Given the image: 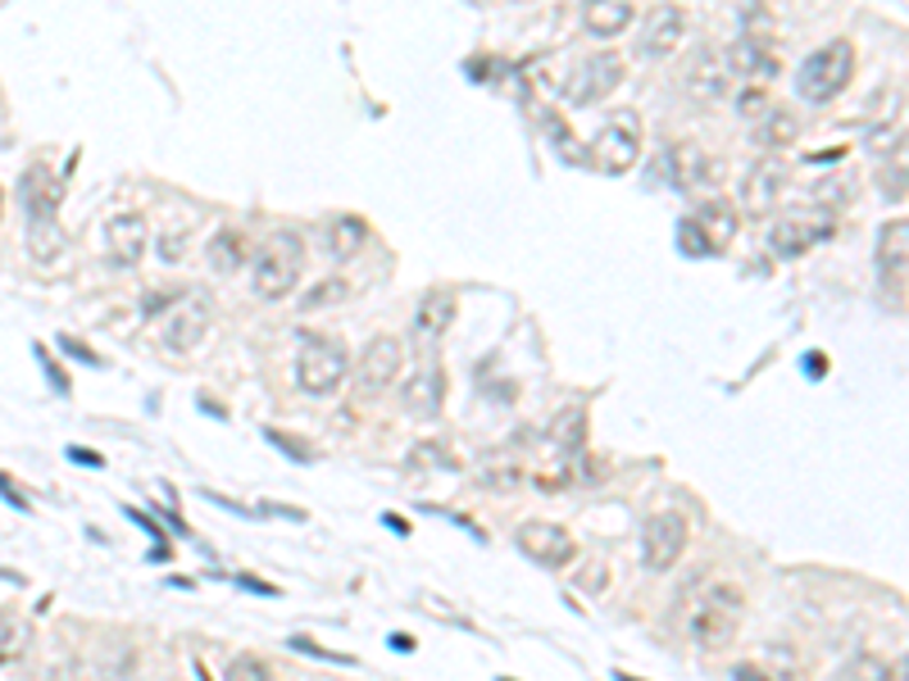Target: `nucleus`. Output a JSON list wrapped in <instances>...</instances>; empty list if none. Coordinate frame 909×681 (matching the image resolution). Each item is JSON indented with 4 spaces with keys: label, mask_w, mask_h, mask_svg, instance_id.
<instances>
[{
    "label": "nucleus",
    "mask_w": 909,
    "mask_h": 681,
    "mask_svg": "<svg viewBox=\"0 0 909 681\" xmlns=\"http://www.w3.org/2000/svg\"><path fill=\"white\" fill-rule=\"evenodd\" d=\"M60 182L55 173L46 169V164H32L23 173V210H28V223H55L60 214Z\"/></svg>",
    "instance_id": "nucleus-20"
},
{
    "label": "nucleus",
    "mask_w": 909,
    "mask_h": 681,
    "mask_svg": "<svg viewBox=\"0 0 909 681\" xmlns=\"http://www.w3.org/2000/svg\"><path fill=\"white\" fill-rule=\"evenodd\" d=\"M514 546L528 559L546 563V568H564V563L578 559V541H573V531L564 522H551V518H528L514 531Z\"/></svg>",
    "instance_id": "nucleus-10"
},
{
    "label": "nucleus",
    "mask_w": 909,
    "mask_h": 681,
    "mask_svg": "<svg viewBox=\"0 0 909 681\" xmlns=\"http://www.w3.org/2000/svg\"><path fill=\"white\" fill-rule=\"evenodd\" d=\"M887 681H909V672H905V663H896V668H891V677H887Z\"/></svg>",
    "instance_id": "nucleus-49"
},
{
    "label": "nucleus",
    "mask_w": 909,
    "mask_h": 681,
    "mask_svg": "<svg viewBox=\"0 0 909 681\" xmlns=\"http://www.w3.org/2000/svg\"><path fill=\"white\" fill-rule=\"evenodd\" d=\"M882 186H887L891 201H905V164H900V160H896V173H891V169L882 173Z\"/></svg>",
    "instance_id": "nucleus-39"
},
{
    "label": "nucleus",
    "mask_w": 909,
    "mask_h": 681,
    "mask_svg": "<svg viewBox=\"0 0 909 681\" xmlns=\"http://www.w3.org/2000/svg\"><path fill=\"white\" fill-rule=\"evenodd\" d=\"M624 55L618 51H596V55H587L578 69L568 73V87H564V95H568V105H600L605 95H614L618 87H624Z\"/></svg>",
    "instance_id": "nucleus-9"
},
{
    "label": "nucleus",
    "mask_w": 909,
    "mask_h": 681,
    "mask_svg": "<svg viewBox=\"0 0 909 681\" xmlns=\"http://www.w3.org/2000/svg\"><path fill=\"white\" fill-rule=\"evenodd\" d=\"M32 646V627L19 609H0V668H10L28 654Z\"/></svg>",
    "instance_id": "nucleus-27"
},
{
    "label": "nucleus",
    "mask_w": 909,
    "mask_h": 681,
    "mask_svg": "<svg viewBox=\"0 0 909 681\" xmlns=\"http://www.w3.org/2000/svg\"><path fill=\"white\" fill-rule=\"evenodd\" d=\"M691 223H696V232L705 236L709 255H719V251H728L733 241H737L741 214H737V205H728L724 196H705V205L691 214Z\"/></svg>",
    "instance_id": "nucleus-19"
},
{
    "label": "nucleus",
    "mask_w": 909,
    "mask_h": 681,
    "mask_svg": "<svg viewBox=\"0 0 909 681\" xmlns=\"http://www.w3.org/2000/svg\"><path fill=\"white\" fill-rule=\"evenodd\" d=\"M841 155H846V151H841V145H837V151H815V155H809V160H805V164H815V169H819V164H824V169H828V164H837V160H841Z\"/></svg>",
    "instance_id": "nucleus-42"
},
{
    "label": "nucleus",
    "mask_w": 909,
    "mask_h": 681,
    "mask_svg": "<svg viewBox=\"0 0 909 681\" xmlns=\"http://www.w3.org/2000/svg\"><path fill=\"white\" fill-rule=\"evenodd\" d=\"M382 522H387V527H392V531H401V537H405V531H410V522H405V518H401V514H387V518H382Z\"/></svg>",
    "instance_id": "nucleus-48"
},
{
    "label": "nucleus",
    "mask_w": 909,
    "mask_h": 681,
    "mask_svg": "<svg viewBox=\"0 0 909 681\" xmlns=\"http://www.w3.org/2000/svg\"><path fill=\"white\" fill-rule=\"evenodd\" d=\"M292 650H305V654H319V659H332V663H351L346 654H337V650H323V646H314V641H305V637H292Z\"/></svg>",
    "instance_id": "nucleus-40"
},
{
    "label": "nucleus",
    "mask_w": 909,
    "mask_h": 681,
    "mask_svg": "<svg viewBox=\"0 0 909 681\" xmlns=\"http://www.w3.org/2000/svg\"><path fill=\"white\" fill-rule=\"evenodd\" d=\"M787 177H791V169H787L782 155H764V160H755L750 173H746V182H741V210H746L750 218L774 214L778 201H782V191H787Z\"/></svg>",
    "instance_id": "nucleus-13"
},
{
    "label": "nucleus",
    "mask_w": 909,
    "mask_h": 681,
    "mask_svg": "<svg viewBox=\"0 0 909 681\" xmlns=\"http://www.w3.org/2000/svg\"><path fill=\"white\" fill-rule=\"evenodd\" d=\"M587 160L600 169V173H628L637 160H642V119L633 110H618L600 132L596 141L587 145Z\"/></svg>",
    "instance_id": "nucleus-6"
},
{
    "label": "nucleus",
    "mask_w": 909,
    "mask_h": 681,
    "mask_svg": "<svg viewBox=\"0 0 909 681\" xmlns=\"http://www.w3.org/2000/svg\"><path fill=\"white\" fill-rule=\"evenodd\" d=\"M178 296H182V291H151V296H147V305H141V309H147V314L155 318V314H164V309H169V305H173Z\"/></svg>",
    "instance_id": "nucleus-38"
},
{
    "label": "nucleus",
    "mask_w": 909,
    "mask_h": 681,
    "mask_svg": "<svg viewBox=\"0 0 909 681\" xmlns=\"http://www.w3.org/2000/svg\"><path fill=\"white\" fill-rule=\"evenodd\" d=\"M301 268H305V241L296 232H273L264 246L251 255V286L255 296L264 301H286L301 282Z\"/></svg>",
    "instance_id": "nucleus-1"
},
{
    "label": "nucleus",
    "mask_w": 909,
    "mask_h": 681,
    "mask_svg": "<svg viewBox=\"0 0 909 681\" xmlns=\"http://www.w3.org/2000/svg\"><path fill=\"white\" fill-rule=\"evenodd\" d=\"M887 677H891V663L878 654H855L837 672V681H887Z\"/></svg>",
    "instance_id": "nucleus-31"
},
{
    "label": "nucleus",
    "mask_w": 909,
    "mask_h": 681,
    "mask_svg": "<svg viewBox=\"0 0 909 681\" xmlns=\"http://www.w3.org/2000/svg\"><path fill=\"white\" fill-rule=\"evenodd\" d=\"M477 486L483 491H492V496H514V491H523L528 486V468H523L518 459H492V464H483V472H477Z\"/></svg>",
    "instance_id": "nucleus-28"
},
{
    "label": "nucleus",
    "mask_w": 909,
    "mask_h": 681,
    "mask_svg": "<svg viewBox=\"0 0 909 681\" xmlns=\"http://www.w3.org/2000/svg\"><path fill=\"white\" fill-rule=\"evenodd\" d=\"M905 232H909L905 218H896V223L882 227V241H878V264H882L887 273H896V277L905 273V241H909Z\"/></svg>",
    "instance_id": "nucleus-30"
},
{
    "label": "nucleus",
    "mask_w": 909,
    "mask_h": 681,
    "mask_svg": "<svg viewBox=\"0 0 909 681\" xmlns=\"http://www.w3.org/2000/svg\"><path fill=\"white\" fill-rule=\"evenodd\" d=\"M455 291H446V286H437V291H427V296L418 301V309H414V336L418 340H442L446 332H451V323H455Z\"/></svg>",
    "instance_id": "nucleus-21"
},
{
    "label": "nucleus",
    "mask_w": 909,
    "mask_h": 681,
    "mask_svg": "<svg viewBox=\"0 0 909 681\" xmlns=\"http://www.w3.org/2000/svg\"><path fill=\"white\" fill-rule=\"evenodd\" d=\"M236 581H242V587H251V591H260V596H277V587H264L260 577H236Z\"/></svg>",
    "instance_id": "nucleus-45"
},
{
    "label": "nucleus",
    "mask_w": 909,
    "mask_h": 681,
    "mask_svg": "<svg viewBox=\"0 0 909 681\" xmlns=\"http://www.w3.org/2000/svg\"><path fill=\"white\" fill-rule=\"evenodd\" d=\"M401 405L410 418H437L446 405V368L437 359H427L423 368H414V377L401 386Z\"/></svg>",
    "instance_id": "nucleus-16"
},
{
    "label": "nucleus",
    "mask_w": 909,
    "mask_h": 681,
    "mask_svg": "<svg viewBox=\"0 0 909 681\" xmlns=\"http://www.w3.org/2000/svg\"><path fill=\"white\" fill-rule=\"evenodd\" d=\"M733 677H737V681H769V677H764L759 668H750V663H741V668H737Z\"/></svg>",
    "instance_id": "nucleus-46"
},
{
    "label": "nucleus",
    "mask_w": 909,
    "mask_h": 681,
    "mask_svg": "<svg viewBox=\"0 0 909 681\" xmlns=\"http://www.w3.org/2000/svg\"><path fill=\"white\" fill-rule=\"evenodd\" d=\"M687 37V10L683 6H655L642 23V55L646 60H664L674 55Z\"/></svg>",
    "instance_id": "nucleus-17"
},
{
    "label": "nucleus",
    "mask_w": 909,
    "mask_h": 681,
    "mask_svg": "<svg viewBox=\"0 0 909 681\" xmlns=\"http://www.w3.org/2000/svg\"><path fill=\"white\" fill-rule=\"evenodd\" d=\"M724 55H728L733 78H746L750 87H764V82L778 78V51H774V41L759 37V32H746L737 45H728Z\"/></svg>",
    "instance_id": "nucleus-15"
},
{
    "label": "nucleus",
    "mask_w": 909,
    "mask_h": 681,
    "mask_svg": "<svg viewBox=\"0 0 909 681\" xmlns=\"http://www.w3.org/2000/svg\"><path fill=\"white\" fill-rule=\"evenodd\" d=\"M405 368V346L396 336H373L360 364H355V386H360V396H382V392H392L396 377Z\"/></svg>",
    "instance_id": "nucleus-12"
},
{
    "label": "nucleus",
    "mask_w": 909,
    "mask_h": 681,
    "mask_svg": "<svg viewBox=\"0 0 909 681\" xmlns=\"http://www.w3.org/2000/svg\"><path fill=\"white\" fill-rule=\"evenodd\" d=\"M741 591L737 587H714L705 604L691 613V641L700 650H728L737 641V622H741Z\"/></svg>",
    "instance_id": "nucleus-5"
},
{
    "label": "nucleus",
    "mask_w": 909,
    "mask_h": 681,
    "mask_svg": "<svg viewBox=\"0 0 909 681\" xmlns=\"http://www.w3.org/2000/svg\"><path fill=\"white\" fill-rule=\"evenodd\" d=\"M346 373H351V355L337 336H305V346L296 355V386L305 396L314 400L337 396Z\"/></svg>",
    "instance_id": "nucleus-3"
},
{
    "label": "nucleus",
    "mask_w": 909,
    "mask_h": 681,
    "mask_svg": "<svg viewBox=\"0 0 909 681\" xmlns=\"http://www.w3.org/2000/svg\"><path fill=\"white\" fill-rule=\"evenodd\" d=\"M832 232H837V223L824 210H787L769 232V251L778 260H800L815 246H824V241H832Z\"/></svg>",
    "instance_id": "nucleus-7"
},
{
    "label": "nucleus",
    "mask_w": 909,
    "mask_h": 681,
    "mask_svg": "<svg viewBox=\"0 0 909 681\" xmlns=\"http://www.w3.org/2000/svg\"><path fill=\"white\" fill-rule=\"evenodd\" d=\"M60 346L73 355V359H82V364H101V355H95V350H87L82 346V340H73V336H60Z\"/></svg>",
    "instance_id": "nucleus-41"
},
{
    "label": "nucleus",
    "mask_w": 909,
    "mask_h": 681,
    "mask_svg": "<svg viewBox=\"0 0 909 681\" xmlns=\"http://www.w3.org/2000/svg\"><path fill=\"white\" fill-rule=\"evenodd\" d=\"M346 296H351V282L346 277H323V282H314L305 296H301V314H319V309H332V305H346Z\"/></svg>",
    "instance_id": "nucleus-29"
},
{
    "label": "nucleus",
    "mask_w": 909,
    "mask_h": 681,
    "mask_svg": "<svg viewBox=\"0 0 909 681\" xmlns=\"http://www.w3.org/2000/svg\"><path fill=\"white\" fill-rule=\"evenodd\" d=\"M664 160H668V177H674V186L687 191V196H700V201L714 196V191L724 186V177H728V164L719 155H709L705 145H696V141L668 145Z\"/></svg>",
    "instance_id": "nucleus-4"
},
{
    "label": "nucleus",
    "mask_w": 909,
    "mask_h": 681,
    "mask_svg": "<svg viewBox=\"0 0 909 681\" xmlns=\"http://www.w3.org/2000/svg\"><path fill=\"white\" fill-rule=\"evenodd\" d=\"M205 260H210L214 273H236V268H246V260H251V241H246V232H242V227H219V232L210 236V246H205Z\"/></svg>",
    "instance_id": "nucleus-25"
},
{
    "label": "nucleus",
    "mask_w": 909,
    "mask_h": 681,
    "mask_svg": "<svg viewBox=\"0 0 909 681\" xmlns=\"http://www.w3.org/2000/svg\"><path fill=\"white\" fill-rule=\"evenodd\" d=\"M850 78H855V45L850 41H828L824 51H815L800 64L796 95L809 101V105H828L850 87Z\"/></svg>",
    "instance_id": "nucleus-2"
},
{
    "label": "nucleus",
    "mask_w": 909,
    "mask_h": 681,
    "mask_svg": "<svg viewBox=\"0 0 909 681\" xmlns=\"http://www.w3.org/2000/svg\"><path fill=\"white\" fill-rule=\"evenodd\" d=\"M605 587H609V563H605V559H587V563L578 568V591L600 596Z\"/></svg>",
    "instance_id": "nucleus-33"
},
{
    "label": "nucleus",
    "mask_w": 909,
    "mask_h": 681,
    "mask_svg": "<svg viewBox=\"0 0 909 681\" xmlns=\"http://www.w3.org/2000/svg\"><path fill=\"white\" fill-rule=\"evenodd\" d=\"M683 82H687V95H691V101H724V95L733 91L728 55L719 51V45H700V51L687 55Z\"/></svg>",
    "instance_id": "nucleus-14"
},
{
    "label": "nucleus",
    "mask_w": 909,
    "mask_h": 681,
    "mask_svg": "<svg viewBox=\"0 0 909 681\" xmlns=\"http://www.w3.org/2000/svg\"><path fill=\"white\" fill-rule=\"evenodd\" d=\"M637 19V6L633 0H583V28L592 37H618V32H628Z\"/></svg>",
    "instance_id": "nucleus-22"
},
{
    "label": "nucleus",
    "mask_w": 909,
    "mask_h": 681,
    "mask_svg": "<svg viewBox=\"0 0 909 681\" xmlns=\"http://www.w3.org/2000/svg\"><path fill=\"white\" fill-rule=\"evenodd\" d=\"M687 537H691V531H687V518H683V514H674V509L650 514L646 527H642V559H646V568H650V572H668V568L683 559Z\"/></svg>",
    "instance_id": "nucleus-11"
},
{
    "label": "nucleus",
    "mask_w": 909,
    "mask_h": 681,
    "mask_svg": "<svg viewBox=\"0 0 909 681\" xmlns=\"http://www.w3.org/2000/svg\"><path fill=\"white\" fill-rule=\"evenodd\" d=\"M147 246H151V227H147L141 214H119L110 223V232H105V260L114 268H137L141 255H147Z\"/></svg>",
    "instance_id": "nucleus-18"
},
{
    "label": "nucleus",
    "mask_w": 909,
    "mask_h": 681,
    "mask_svg": "<svg viewBox=\"0 0 909 681\" xmlns=\"http://www.w3.org/2000/svg\"><path fill=\"white\" fill-rule=\"evenodd\" d=\"M750 136H755V145L759 151H769V155H782L787 145H796V136H800V119L791 114V110H764L759 119H755V128H750Z\"/></svg>",
    "instance_id": "nucleus-24"
},
{
    "label": "nucleus",
    "mask_w": 909,
    "mask_h": 681,
    "mask_svg": "<svg viewBox=\"0 0 909 681\" xmlns=\"http://www.w3.org/2000/svg\"><path fill=\"white\" fill-rule=\"evenodd\" d=\"M546 436H551V450H555L559 459H578L583 446H587V409H583V405H564V409H555Z\"/></svg>",
    "instance_id": "nucleus-23"
},
{
    "label": "nucleus",
    "mask_w": 909,
    "mask_h": 681,
    "mask_svg": "<svg viewBox=\"0 0 909 681\" xmlns=\"http://www.w3.org/2000/svg\"><path fill=\"white\" fill-rule=\"evenodd\" d=\"M210 318H214V305L205 291H182V296L164 309V332L160 340L173 350V355H186V350H196L205 332H210Z\"/></svg>",
    "instance_id": "nucleus-8"
},
{
    "label": "nucleus",
    "mask_w": 909,
    "mask_h": 681,
    "mask_svg": "<svg viewBox=\"0 0 909 681\" xmlns=\"http://www.w3.org/2000/svg\"><path fill=\"white\" fill-rule=\"evenodd\" d=\"M0 496H6L10 505H19V509H28V500H23L19 491H14V486H10V477H6V472H0Z\"/></svg>",
    "instance_id": "nucleus-44"
},
{
    "label": "nucleus",
    "mask_w": 909,
    "mask_h": 681,
    "mask_svg": "<svg viewBox=\"0 0 909 681\" xmlns=\"http://www.w3.org/2000/svg\"><path fill=\"white\" fill-rule=\"evenodd\" d=\"M69 459H73V464H91V468H101V464H105L101 455H91V450H82V446H69Z\"/></svg>",
    "instance_id": "nucleus-43"
},
{
    "label": "nucleus",
    "mask_w": 909,
    "mask_h": 681,
    "mask_svg": "<svg viewBox=\"0 0 909 681\" xmlns=\"http://www.w3.org/2000/svg\"><path fill=\"white\" fill-rule=\"evenodd\" d=\"M410 464H414V468H418V464H442V468H451L455 459H446L437 441H427V446H414V455H410Z\"/></svg>",
    "instance_id": "nucleus-36"
},
{
    "label": "nucleus",
    "mask_w": 909,
    "mask_h": 681,
    "mask_svg": "<svg viewBox=\"0 0 909 681\" xmlns=\"http://www.w3.org/2000/svg\"><path fill=\"white\" fill-rule=\"evenodd\" d=\"M805 368L815 373V377H824V373H828V359H824V355H805Z\"/></svg>",
    "instance_id": "nucleus-47"
},
{
    "label": "nucleus",
    "mask_w": 909,
    "mask_h": 681,
    "mask_svg": "<svg viewBox=\"0 0 909 681\" xmlns=\"http://www.w3.org/2000/svg\"><path fill=\"white\" fill-rule=\"evenodd\" d=\"M269 441L286 446V455H292V459H310V446H305V441H296V436H286V431H273V427H269Z\"/></svg>",
    "instance_id": "nucleus-37"
},
{
    "label": "nucleus",
    "mask_w": 909,
    "mask_h": 681,
    "mask_svg": "<svg viewBox=\"0 0 909 681\" xmlns=\"http://www.w3.org/2000/svg\"><path fill=\"white\" fill-rule=\"evenodd\" d=\"M678 246H683L687 255H709V246H705V236L696 232V223H691V218H683V223H678Z\"/></svg>",
    "instance_id": "nucleus-35"
},
{
    "label": "nucleus",
    "mask_w": 909,
    "mask_h": 681,
    "mask_svg": "<svg viewBox=\"0 0 909 681\" xmlns=\"http://www.w3.org/2000/svg\"><path fill=\"white\" fill-rule=\"evenodd\" d=\"M737 110H741V114L755 123L764 110H769V87H750V82H746V91L737 95Z\"/></svg>",
    "instance_id": "nucleus-34"
},
{
    "label": "nucleus",
    "mask_w": 909,
    "mask_h": 681,
    "mask_svg": "<svg viewBox=\"0 0 909 681\" xmlns=\"http://www.w3.org/2000/svg\"><path fill=\"white\" fill-rule=\"evenodd\" d=\"M223 677H228V681H273V668H269L260 654H236Z\"/></svg>",
    "instance_id": "nucleus-32"
},
{
    "label": "nucleus",
    "mask_w": 909,
    "mask_h": 681,
    "mask_svg": "<svg viewBox=\"0 0 909 681\" xmlns=\"http://www.w3.org/2000/svg\"><path fill=\"white\" fill-rule=\"evenodd\" d=\"M368 223L360 218V214H337L327 227H323V241H327V251H332V260H351V255H360L364 246H368Z\"/></svg>",
    "instance_id": "nucleus-26"
}]
</instances>
